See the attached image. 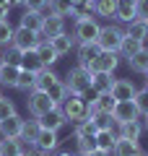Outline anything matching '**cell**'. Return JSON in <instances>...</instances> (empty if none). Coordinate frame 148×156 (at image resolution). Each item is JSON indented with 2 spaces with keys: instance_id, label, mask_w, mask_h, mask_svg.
<instances>
[{
  "instance_id": "6da1fadb",
  "label": "cell",
  "mask_w": 148,
  "mask_h": 156,
  "mask_svg": "<svg viewBox=\"0 0 148 156\" xmlns=\"http://www.w3.org/2000/svg\"><path fill=\"white\" fill-rule=\"evenodd\" d=\"M60 109H62V115H65L68 122L78 125V122H83L88 117V101H86L83 94H68V99L60 104Z\"/></svg>"
},
{
  "instance_id": "7a4b0ae2",
  "label": "cell",
  "mask_w": 148,
  "mask_h": 156,
  "mask_svg": "<svg viewBox=\"0 0 148 156\" xmlns=\"http://www.w3.org/2000/svg\"><path fill=\"white\" fill-rule=\"evenodd\" d=\"M122 42H125V29H122L120 23L101 26V31H99V37H96V44L101 47L104 52H117V55H120Z\"/></svg>"
},
{
  "instance_id": "3957f363",
  "label": "cell",
  "mask_w": 148,
  "mask_h": 156,
  "mask_svg": "<svg viewBox=\"0 0 148 156\" xmlns=\"http://www.w3.org/2000/svg\"><path fill=\"white\" fill-rule=\"evenodd\" d=\"M91 76H93V73H88L86 68H81V65L70 68L68 76H65L68 91H70V94H83V96H86L88 91H91Z\"/></svg>"
},
{
  "instance_id": "277c9868",
  "label": "cell",
  "mask_w": 148,
  "mask_h": 156,
  "mask_svg": "<svg viewBox=\"0 0 148 156\" xmlns=\"http://www.w3.org/2000/svg\"><path fill=\"white\" fill-rule=\"evenodd\" d=\"M99 31H101V26H99L96 16L78 18V21H76V29H73V39H76V44H83V42H96Z\"/></svg>"
},
{
  "instance_id": "5b68a950",
  "label": "cell",
  "mask_w": 148,
  "mask_h": 156,
  "mask_svg": "<svg viewBox=\"0 0 148 156\" xmlns=\"http://www.w3.org/2000/svg\"><path fill=\"white\" fill-rule=\"evenodd\" d=\"M26 107H29V115H31V117H42V115H47L49 109H55L57 104L47 96V91L34 89V91L26 94Z\"/></svg>"
},
{
  "instance_id": "8992f818",
  "label": "cell",
  "mask_w": 148,
  "mask_h": 156,
  "mask_svg": "<svg viewBox=\"0 0 148 156\" xmlns=\"http://www.w3.org/2000/svg\"><path fill=\"white\" fill-rule=\"evenodd\" d=\"M39 42H42V34H39V31H31V29H23V26L13 29V42H11V44L16 47V50H21V52L37 50Z\"/></svg>"
},
{
  "instance_id": "52a82bcc",
  "label": "cell",
  "mask_w": 148,
  "mask_h": 156,
  "mask_svg": "<svg viewBox=\"0 0 148 156\" xmlns=\"http://www.w3.org/2000/svg\"><path fill=\"white\" fill-rule=\"evenodd\" d=\"M117 68H120V55L117 52H99V57L93 62H88L86 70L88 73H115Z\"/></svg>"
},
{
  "instance_id": "ba28073f",
  "label": "cell",
  "mask_w": 148,
  "mask_h": 156,
  "mask_svg": "<svg viewBox=\"0 0 148 156\" xmlns=\"http://www.w3.org/2000/svg\"><path fill=\"white\" fill-rule=\"evenodd\" d=\"M65 31V18L62 16H55V13H47L44 16V21H42V39L44 42H49V39H55V37H60V34Z\"/></svg>"
},
{
  "instance_id": "9c48e42d",
  "label": "cell",
  "mask_w": 148,
  "mask_h": 156,
  "mask_svg": "<svg viewBox=\"0 0 148 156\" xmlns=\"http://www.w3.org/2000/svg\"><path fill=\"white\" fill-rule=\"evenodd\" d=\"M112 117H115V125H125V122H135V120H140V112H138V107L132 104V101H117Z\"/></svg>"
},
{
  "instance_id": "30bf717a",
  "label": "cell",
  "mask_w": 148,
  "mask_h": 156,
  "mask_svg": "<svg viewBox=\"0 0 148 156\" xmlns=\"http://www.w3.org/2000/svg\"><path fill=\"white\" fill-rule=\"evenodd\" d=\"M135 91H138V86L132 83L130 78H115L109 94L115 96L117 101H132V99H135Z\"/></svg>"
},
{
  "instance_id": "8fae6325",
  "label": "cell",
  "mask_w": 148,
  "mask_h": 156,
  "mask_svg": "<svg viewBox=\"0 0 148 156\" xmlns=\"http://www.w3.org/2000/svg\"><path fill=\"white\" fill-rule=\"evenodd\" d=\"M37 120H39V128H42V130H55V133H60V128H65V125H68V120H65V115H62L60 107L49 109L47 115L37 117Z\"/></svg>"
},
{
  "instance_id": "7c38bea8",
  "label": "cell",
  "mask_w": 148,
  "mask_h": 156,
  "mask_svg": "<svg viewBox=\"0 0 148 156\" xmlns=\"http://www.w3.org/2000/svg\"><path fill=\"white\" fill-rule=\"evenodd\" d=\"M23 120L21 115H11L8 120H0V138H21V133H23Z\"/></svg>"
},
{
  "instance_id": "4fadbf2b",
  "label": "cell",
  "mask_w": 148,
  "mask_h": 156,
  "mask_svg": "<svg viewBox=\"0 0 148 156\" xmlns=\"http://www.w3.org/2000/svg\"><path fill=\"white\" fill-rule=\"evenodd\" d=\"M34 146H37L39 151H44V154H55V151L60 148V138H57L55 130H39Z\"/></svg>"
},
{
  "instance_id": "5bb4252c",
  "label": "cell",
  "mask_w": 148,
  "mask_h": 156,
  "mask_svg": "<svg viewBox=\"0 0 148 156\" xmlns=\"http://www.w3.org/2000/svg\"><path fill=\"white\" fill-rule=\"evenodd\" d=\"M99 52H101V47L96 44V42H83V44L76 47V55H78V65L86 68L88 62H93L99 57Z\"/></svg>"
},
{
  "instance_id": "9a60e30c",
  "label": "cell",
  "mask_w": 148,
  "mask_h": 156,
  "mask_svg": "<svg viewBox=\"0 0 148 156\" xmlns=\"http://www.w3.org/2000/svg\"><path fill=\"white\" fill-rule=\"evenodd\" d=\"M117 107V99L112 94H96V99L88 101V115H93V112H107V115H112Z\"/></svg>"
},
{
  "instance_id": "2e32d148",
  "label": "cell",
  "mask_w": 148,
  "mask_h": 156,
  "mask_svg": "<svg viewBox=\"0 0 148 156\" xmlns=\"http://www.w3.org/2000/svg\"><path fill=\"white\" fill-rule=\"evenodd\" d=\"M140 154V140H127L117 135L115 148H112V156H138Z\"/></svg>"
},
{
  "instance_id": "e0dca14e",
  "label": "cell",
  "mask_w": 148,
  "mask_h": 156,
  "mask_svg": "<svg viewBox=\"0 0 148 156\" xmlns=\"http://www.w3.org/2000/svg\"><path fill=\"white\" fill-rule=\"evenodd\" d=\"M122 29H125V37H132V39H138V42H143V44L148 47V23L146 21L135 18V21L125 23Z\"/></svg>"
},
{
  "instance_id": "ac0fdd59",
  "label": "cell",
  "mask_w": 148,
  "mask_h": 156,
  "mask_svg": "<svg viewBox=\"0 0 148 156\" xmlns=\"http://www.w3.org/2000/svg\"><path fill=\"white\" fill-rule=\"evenodd\" d=\"M18 73H21V68H18V65L0 62V89H16Z\"/></svg>"
},
{
  "instance_id": "d6986e66",
  "label": "cell",
  "mask_w": 148,
  "mask_h": 156,
  "mask_svg": "<svg viewBox=\"0 0 148 156\" xmlns=\"http://www.w3.org/2000/svg\"><path fill=\"white\" fill-rule=\"evenodd\" d=\"M112 83H115V76L112 73H93L91 76V91L93 94H109Z\"/></svg>"
},
{
  "instance_id": "ffe728a7",
  "label": "cell",
  "mask_w": 148,
  "mask_h": 156,
  "mask_svg": "<svg viewBox=\"0 0 148 156\" xmlns=\"http://www.w3.org/2000/svg\"><path fill=\"white\" fill-rule=\"evenodd\" d=\"M26 143L29 140H23V138H3V143H0V156H23Z\"/></svg>"
},
{
  "instance_id": "44dd1931",
  "label": "cell",
  "mask_w": 148,
  "mask_h": 156,
  "mask_svg": "<svg viewBox=\"0 0 148 156\" xmlns=\"http://www.w3.org/2000/svg\"><path fill=\"white\" fill-rule=\"evenodd\" d=\"M42 21H44L42 11H23L21 18H18V26L31 29V31H42Z\"/></svg>"
},
{
  "instance_id": "7402d4cb",
  "label": "cell",
  "mask_w": 148,
  "mask_h": 156,
  "mask_svg": "<svg viewBox=\"0 0 148 156\" xmlns=\"http://www.w3.org/2000/svg\"><path fill=\"white\" fill-rule=\"evenodd\" d=\"M115 140H117V125H115V128H99L96 130V146H99V148H104V151L112 154Z\"/></svg>"
},
{
  "instance_id": "603a6c76",
  "label": "cell",
  "mask_w": 148,
  "mask_h": 156,
  "mask_svg": "<svg viewBox=\"0 0 148 156\" xmlns=\"http://www.w3.org/2000/svg\"><path fill=\"white\" fill-rule=\"evenodd\" d=\"M49 44H52V50L57 52L60 57H65L68 52L76 47V39H73V34H68V31H62L60 37H55V39H49Z\"/></svg>"
},
{
  "instance_id": "cb8c5ba5",
  "label": "cell",
  "mask_w": 148,
  "mask_h": 156,
  "mask_svg": "<svg viewBox=\"0 0 148 156\" xmlns=\"http://www.w3.org/2000/svg\"><path fill=\"white\" fill-rule=\"evenodd\" d=\"M117 5H120V0H93V16H99V18H112V21H115Z\"/></svg>"
},
{
  "instance_id": "d4e9b609",
  "label": "cell",
  "mask_w": 148,
  "mask_h": 156,
  "mask_svg": "<svg viewBox=\"0 0 148 156\" xmlns=\"http://www.w3.org/2000/svg\"><path fill=\"white\" fill-rule=\"evenodd\" d=\"M115 21H117V23H130V21H135V0H120L117 13H115Z\"/></svg>"
},
{
  "instance_id": "484cf974",
  "label": "cell",
  "mask_w": 148,
  "mask_h": 156,
  "mask_svg": "<svg viewBox=\"0 0 148 156\" xmlns=\"http://www.w3.org/2000/svg\"><path fill=\"white\" fill-rule=\"evenodd\" d=\"M117 135H120V138H127V140H140V135H143V122H140V120H135V122L117 125Z\"/></svg>"
},
{
  "instance_id": "4316f807",
  "label": "cell",
  "mask_w": 148,
  "mask_h": 156,
  "mask_svg": "<svg viewBox=\"0 0 148 156\" xmlns=\"http://www.w3.org/2000/svg\"><path fill=\"white\" fill-rule=\"evenodd\" d=\"M18 68H23V70H31V73H39L44 68V62L39 60V55H37V50H26V52H21V65Z\"/></svg>"
},
{
  "instance_id": "83f0119b",
  "label": "cell",
  "mask_w": 148,
  "mask_h": 156,
  "mask_svg": "<svg viewBox=\"0 0 148 156\" xmlns=\"http://www.w3.org/2000/svg\"><path fill=\"white\" fill-rule=\"evenodd\" d=\"M37 55H39V60L44 62V68H52L55 65L57 60H60V55H57L55 50H52V44H49V42H39V47H37Z\"/></svg>"
},
{
  "instance_id": "f1b7e54d",
  "label": "cell",
  "mask_w": 148,
  "mask_h": 156,
  "mask_svg": "<svg viewBox=\"0 0 148 156\" xmlns=\"http://www.w3.org/2000/svg\"><path fill=\"white\" fill-rule=\"evenodd\" d=\"M68 94H70V91H68V86H65V81H62V78H57L55 83H52V86L47 89V96H49L52 101H55L57 107H60L62 101L68 99Z\"/></svg>"
},
{
  "instance_id": "f546056e",
  "label": "cell",
  "mask_w": 148,
  "mask_h": 156,
  "mask_svg": "<svg viewBox=\"0 0 148 156\" xmlns=\"http://www.w3.org/2000/svg\"><path fill=\"white\" fill-rule=\"evenodd\" d=\"M57 78H60V76H57V73L52 70V68H42V70L37 73V86H34V89H39V91H47L49 86H52V83L57 81Z\"/></svg>"
},
{
  "instance_id": "4dcf8cb0",
  "label": "cell",
  "mask_w": 148,
  "mask_h": 156,
  "mask_svg": "<svg viewBox=\"0 0 148 156\" xmlns=\"http://www.w3.org/2000/svg\"><path fill=\"white\" fill-rule=\"evenodd\" d=\"M127 65H130V68H132L135 73H140V76H143V73L148 70V47H143V50H138L135 55H132L130 60H127Z\"/></svg>"
},
{
  "instance_id": "1f68e13d",
  "label": "cell",
  "mask_w": 148,
  "mask_h": 156,
  "mask_svg": "<svg viewBox=\"0 0 148 156\" xmlns=\"http://www.w3.org/2000/svg\"><path fill=\"white\" fill-rule=\"evenodd\" d=\"M34 86H37V73H31V70H23L21 68V73H18V81H16V89L18 91H34Z\"/></svg>"
},
{
  "instance_id": "d6a6232c",
  "label": "cell",
  "mask_w": 148,
  "mask_h": 156,
  "mask_svg": "<svg viewBox=\"0 0 148 156\" xmlns=\"http://www.w3.org/2000/svg\"><path fill=\"white\" fill-rule=\"evenodd\" d=\"M47 8H49V13L65 18V16H70V13H73V0H49Z\"/></svg>"
},
{
  "instance_id": "836d02e7",
  "label": "cell",
  "mask_w": 148,
  "mask_h": 156,
  "mask_svg": "<svg viewBox=\"0 0 148 156\" xmlns=\"http://www.w3.org/2000/svg\"><path fill=\"white\" fill-rule=\"evenodd\" d=\"M143 42H138V39H132V37H125V42H122V47H120V57H127L130 60L132 55H135L138 50H143Z\"/></svg>"
},
{
  "instance_id": "e575fe53",
  "label": "cell",
  "mask_w": 148,
  "mask_h": 156,
  "mask_svg": "<svg viewBox=\"0 0 148 156\" xmlns=\"http://www.w3.org/2000/svg\"><path fill=\"white\" fill-rule=\"evenodd\" d=\"M39 120L37 117H31V120H26V122H23V133H21V138L23 140H29V143H34V140H37V135H39Z\"/></svg>"
},
{
  "instance_id": "d590c367",
  "label": "cell",
  "mask_w": 148,
  "mask_h": 156,
  "mask_svg": "<svg viewBox=\"0 0 148 156\" xmlns=\"http://www.w3.org/2000/svg\"><path fill=\"white\" fill-rule=\"evenodd\" d=\"M0 62H8V65H21V50H16L13 44H8L5 52L0 55Z\"/></svg>"
},
{
  "instance_id": "8d00e7d4",
  "label": "cell",
  "mask_w": 148,
  "mask_h": 156,
  "mask_svg": "<svg viewBox=\"0 0 148 156\" xmlns=\"http://www.w3.org/2000/svg\"><path fill=\"white\" fill-rule=\"evenodd\" d=\"M132 104L138 107L140 117L148 115V89H138V91H135V99H132Z\"/></svg>"
},
{
  "instance_id": "74e56055",
  "label": "cell",
  "mask_w": 148,
  "mask_h": 156,
  "mask_svg": "<svg viewBox=\"0 0 148 156\" xmlns=\"http://www.w3.org/2000/svg\"><path fill=\"white\" fill-rule=\"evenodd\" d=\"M11 42H13V26L5 18V21H0V47H8Z\"/></svg>"
},
{
  "instance_id": "f35d334b",
  "label": "cell",
  "mask_w": 148,
  "mask_h": 156,
  "mask_svg": "<svg viewBox=\"0 0 148 156\" xmlns=\"http://www.w3.org/2000/svg\"><path fill=\"white\" fill-rule=\"evenodd\" d=\"M11 115H16V104H13V99L0 96V120H8Z\"/></svg>"
},
{
  "instance_id": "ab89813d",
  "label": "cell",
  "mask_w": 148,
  "mask_h": 156,
  "mask_svg": "<svg viewBox=\"0 0 148 156\" xmlns=\"http://www.w3.org/2000/svg\"><path fill=\"white\" fill-rule=\"evenodd\" d=\"M135 18L148 21V0H135Z\"/></svg>"
},
{
  "instance_id": "60d3db41",
  "label": "cell",
  "mask_w": 148,
  "mask_h": 156,
  "mask_svg": "<svg viewBox=\"0 0 148 156\" xmlns=\"http://www.w3.org/2000/svg\"><path fill=\"white\" fill-rule=\"evenodd\" d=\"M49 0H23V11H44Z\"/></svg>"
},
{
  "instance_id": "b9f144b4",
  "label": "cell",
  "mask_w": 148,
  "mask_h": 156,
  "mask_svg": "<svg viewBox=\"0 0 148 156\" xmlns=\"http://www.w3.org/2000/svg\"><path fill=\"white\" fill-rule=\"evenodd\" d=\"M83 156H112V154H109V151H104V148H99V146H96V148L86 151V154H83Z\"/></svg>"
},
{
  "instance_id": "7bdbcfd3",
  "label": "cell",
  "mask_w": 148,
  "mask_h": 156,
  "mask_svg": "<svg viewBox=\"0 0 148 156\" xmlns=\"http://www.w3.org/2000/svg\"><path fill=\"white\" fill-rule=\"evenodd\" d=\"M49 156H81V154H70V151H65V148H57L55 154H49Z\"/></svg>"
},
{
  "instance_id": "ee69618b",
  "label": "cell",
  "mask_w": 148,
  "mask_h": 156,
  "mask_svg": "<svg viewBox=\"0 0 148 156\" xmlns=\"http://www.w3.org/2000/svg\"><path fill=\"white\" fill-rule=\"evenodd\" d=\"M8 3H11V8H18V5L23 8V0H8Z\"/></svg>"
},
{
  "instance_id": "f6af8a7d",
  "label": "cell",
  "mask_w": 148,
  "mask_h": 156,
  "mask_svg": "<svg viewBox=\"0 0 148 156\" xmlns=\"http://www.w3.org/2000/svg\"><path fill=\"white\" fill-rule=\"evenodd\" d=\"M140 122H143V130L148 133V115H143V117H140Z\"/></svg>"
},
{
  "instance_id": "bcb514c9",
  "label": "cell",
  "mask_w": 148,
  "mask_h": 156,
  "mask_svg": "<svg viewBox=\"0 0 148 156\" xmlns=\"http://www.w3.org/2000/svg\"><path fill=\"white\" fill-rule=\"evenodd\" d=\"M0 8H5V11H11V3H8V0H0Z\"/></svg>"
},
{
  "instance_id": "7dc6e473",
  "label": "cell",
  "mask_w": 148,
  "mask_h": 156,
  "mask_svg": "<svg viewBox=\"0 0 148 156\" xmlns=\"http://www.w3.org/2000/svg\"><path fill=\"white\" fill-rule=\"evenodd\" d=\"M5 18H8V11H5V8H0V21H5Z\"/></svg>"
},
{
  "instance_id": "c3c4849f",
  "label": "cell",
  "mask_w": 148,
  "mask_h": 156,
  "mask_svg": "<svg viewBox=\"0 0 148 156\" xmlns=\"http://www.w3.org/2000/svg\"><path fill=\"white\" fill-rule=\"evenodd\" d=\"M143 76H146V86H148V70H146V73H143Z\"/></svg>"
},
{
  "instance_id": "681fc988",
  "label": "cell",
  "mask_w": 148,
  "mask_h": 156,
  "mask_svg": "<svg viewBox=\"0 0 148 156\" xmlns=\"http://www.w3.org/2000/svg\"><path fill=\"white\" fill-rule=\"evenodd\" d=\"M138 156H148V154H143V151H140V154H138Z\"/></svg>"
},
{
  "instance_id": "f907efd6",
  "label": "cell",
  "mask_w": 148,
  "mask_h": 156,
  "mask_svg": "<svg viewBox=\"0 0 148 156\" xmlns=\"http://www.w3.org/2000/svg\"><path fill=\"white\" fill-rule=\"evenodd\" d=\"M0 143H3V138H0Z\"/></svg>"
},
{
  "instance_id": "816d5d0a",
  "label": "cell",
  "mask_w": 148,
  "mask_h": 156,
  "mask_svg": "<svg viewBox=\"0 0 148 156\" xmlns=\"http://www.w3.org/2000/svg\"><path fill=\"white\" fill-rule=\"evenodd\" d=\"M0 96H3V91H0Z\"/></svg>"
},
{
  "instance_id": "f5cc1de1",
  "label": "cell",
  "mask_w": 148,
  "mask_h": 156,
  "mask_svg": "<svg viewBox=\"0 0 148 156\" xmlns=\"http://www.w3.org/2000/svg\"><path fill=\"white\" fill-rule=\"evenodd\" d=\"M146 23H148V21H146Z\"/></svg>"
}]
</instances>
